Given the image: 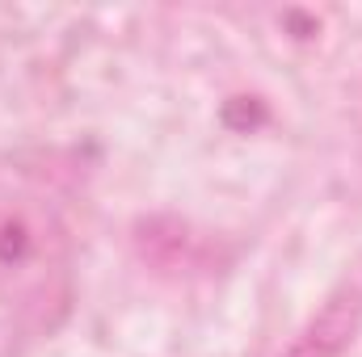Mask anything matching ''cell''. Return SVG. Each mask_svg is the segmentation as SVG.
Wrapping results in <instances>:
<instances>
[{
  "instance_id": "obj_1",
  "label": "cell",
  "mask_w": 362,
  "mask_h": 357,
  "mask_svg": "<svg viewBox=\"0 0 362 357\" xmlns=\"http://www.w3.org/2000/svg\"><path fill=\"white\" fill-rule=\"evenodd\" d=\"M358 328H362V290L346 286L291 337V345L278 357H341L354 345Z\"/></svg>"
}]
</instances>
